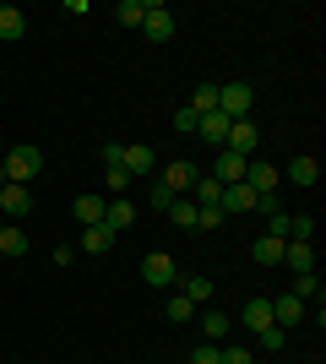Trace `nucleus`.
<instances>
[{
    "instance_id": "obj_1",
    "label": "nucleus",
    "mask_w": 326,
    "mask_h": 364,
    "mask_svg": "<svg viewBox=\"0 0 326 364\" xmlns=\"http://www.w3.org/2000/svg\"><path fill=\"white\" fill-rule=\"evenodd\" d=\"M0 168H6V180H11V185H28V180L44 174V152H38V147H11L6 158H0Z\"/></svg>"
},
{
    "instance_id": "obj_2",
    "label": "nucleus",
    "mask_w": 326,
    "mask_h": 364,
    "mask_svg": "<svg viewBox=\"0 0 326 364\" xmlns=\"http://www.w3.org/2000/svg\"><path fill=\"white\" fill-rule=\"evenodd\" d=\"M250 109H256V87H250V82H223V87H217V114L250 120Z\"/></svg>"
},
{
    "instance_id": "obj_3",
    "label": "nucleus",
    "mask_w": 326,
    "mask_h": 364,
    "mask_svg": "<svg viewBox=\"0 0 326 364\" xmlns=\"http://www.w3.org/2000/svg\"><path fill=\"white\" fill-rule=\"evenodd\" d=\"M141 38H153V44H169V38H174V11H169V6L147 0V16H141Z\"/></svg>"
},
{
    "instance_id": "obj_4",
    "label": "nucleus",
    "mask_w": 326,
    "mask_h": 364,
    "mask_svg": "<svg viewBox=\"0 0 326 364\" xmlns=\"http://www.w3.org/2000/svg\"><path fill=\"white\" fill-rule=\"evenodd\" d=\"M174 277H180V267H174L169 250H153V256L141 261V283H147V289H169Z\"/></svg>"
},
{
    "instance_id": "obj_5",
    "label": "nucleus",
    "mask_w": 326,
    "mask_h": 364,
    "mask_svg": "<svg viewBox=\"0 0 326 364\" xmlns=\"http://www.w3.org/2000/svg\"><path fill=\"white\" fill-rule=\"evenodd\" d=\"M256 147H261V131L250 120H229V141H223V152H234V158H256Z\"/></svg>"
},
{
    "instance_id": "obj_6",
    "label": "nucleus",
    "mask_w": 326,
    "mask_h": 364,
    "mask_svg": "<svg viewBox=\"0 0 326 364\" xmlns=\"http://www.w3.org/2000/svg\"><path fill=\"white\" fill-rule=\"evenodd\" d=\"M0 213H6V223H16V218H28L33 213V191L28 185H0Z\"/></svg>"
},
{
    "instance_id": "obj_7",
    "label": "nucleus",
    "mask_w": 326,
    "mask_h": 364,
    "mask_svg": "<svg viewBox=\"0 0 326 364\" xmlns=\"http://www.w3.org/2000/svg\"><path fill=\"white\" fill-rule=\"evenodd\" d=\"M217 207H223V218H239V213H256V191H250L245 180L239 185H223V201H217Z\"/></svg>"
},
{
    "instance_id": "obj_8",
    "label": "nucleus",
    "mask_w": 326,
    "mask_h": 364,
    "mask_svg": "<svg viewBox=\"0 0 326 364\" xmlns=\"http://www.w3.org/2000/svg\"><path fill=\"white\" fill-rule=\"evenodd\" d=\"M114 240H120V234H114L109 223H93V228H82L77 250H87V256H109V250H114Z\"/></svg>"
},
{
    "instance_id": "obj_9",
    "label": "nucleus",
    "mask_w": 326,
    "mask_h": 364,
    "mask_svg": "<svg viewBox=\"0 0 326 364\" xmlns=\"http://www.w3.org/2000/svg\"><path fill=\"white\" fill-rule=\"evenodd\" d=\"M158 180L169 185L174 196H180V191H185V196H190V185L202 180V168H196V164H185V158H180V164H169V168H163V174H158Z\"/></svg>"
},
{
    "instance_id": "obj_10",
    "label": "nucleus",
    "mask_w": 326,
    "mask_h": 364,
    "mask_svg": "<svg viewBox=\"0 0 326 364\" xmlns=\"http://www.w3.org/2000/svg\"><path fill=\"white\" fill-rule=\"evenodd\" d=\"M278 180H283V174H278L272 164H261V158H250V164H245V185L256 191V196H266V191H278Z\"/></svg>"
},
{
    "instance_id": "obj_11",
    "label": "nucleus",
    "mask_w": 326,
    "mask_h": 364,
    "mask_svg": "<svg viewBox=\"0 0 326 364\" xmlns=\"http://www.w3.org/2000/svg\"><path fill=\"white\" fill-rule=\"evenodd\" d=\"M283 267H288V272H315V245L288 240L283 245Z\"/></svg>"
},
{
    "instance_id": "obj_12",
    "label": "nucleus",
    "mask_w": 326,
    "mask_h": 364,
    "mask_svg": "<svg viewBox=\"0 0 326 364\" xmlns=\"http://www.w3.org/2000/svg\"><path fill=\"white\" fill-rule=\"evenodd\" d=\"M196 136L212 141V147L223 152V141H229V114H217V109H212V114H202V120H196Z\"/></svg>"
},
{
    "instance_id": "obj_13",
    "label": "nucleus",
    "mask_w": 326,
    "mask_h": 364,
    "mask_svg": "<svg viewBox=\"0 0 326 364\" xmlns=\"http://www.w3.org/2000/svg\"><path fill=\"white\" fill-rule=\"evenodd\" d=\"M245 164H250V158L217 152V164H212V180H217V185H239V180H245Z\"/></svg>"
},
{
    "instance_id": "obj_14",
    "label": "nucleus",
    "mask_w": 326,
    "mask_h": 364,
    "mask_svg": "<svg viewBox=\"0 0 326 364\" xmlns=\"http://www.w3.org/2000/svg\"><path fill=\"white\" fill-rule=\"evenodd\" d=\"M239 321H245L250 332H261V326H278V321H272V299H266V294H256V299L239 310Z\"/></svg>"
},
{
    "instance_id": "obj_15",
    "label": "nucleus",
    "mask_w": 326,
    "mask_h": 364,
    "mask_svg": "<svg viewBox=\"0 0 326 364\" xmlns=\"http://www.w3.org/2000/svg\"><path fill=\"white\" fill-rule=\"evenodd\" d=\"M120 164H125V174H131V180H141V174H153V168H158V152H153V147H125Z\"/></svg>"
},
{
    "instance_id": "obj_16",
    "label": "nucleus",
    "mask_w": 326,
    "mask_h": 364,
    "mask_svg": "<svg viewBox=\"0 0 326 364\" xmlns=\"http://www.w3.org/2000/svg\"><path fill=\"white\" fill-rule=\"evenodd\" d=\"M272 321H278L283 332H288L294 321H305V304H299L294 294H278V299H272Z\"/></svg>"
},
{
    "instance_id": "obj_17",
    "label": "nucleus",
    "mask_w": 326,
    "mask_h": 364,
    "mask_svg": "<svg viewBox=\"0 0 326 364\" xmlns=\"http://www.w3.org/2000/svg\"><path fill=\"white\" fill-rule=\"evenodd\" d=\"M283 245H288V240H278V234H261V240L250 245V256L261 261V267H283Z\"/></svg>"
},
{
    "instance_id": "obj_18",
    "label": "nucleus",
    "mask_w": 326,
    "mask_h": 364,
    "mask_svg": "<svg viewBox=\"0 0 326 364\" xmlns=\"http://www.w3.org/2000/svg\"><path fill=\"white\" fill-rule=\"evenodd\" d=\"M104 207H109V201L87 191V196H77V207H71V213H77V223H82V228H93V223H104Z\"/></svg>"
},
{
    "instance_id": "obj_19",
    "label": "nucleus",
    "mask_w": 326,
    "mask_h": 364,
    "mask_svg": "<svg viewBox=\"0 0 326 364\" xmlns=\"http://www.w3.org/2000/svg\"><path fill=\"white\" fill-rule=\"evenodd\" d=\"M315 180H321V164H315V158H294V164H288V185H299V191H310Z\"/></svg>"
},
{
    "instance_id": "obj_20",
    "label": "nucleus",
    "mask_w": 326,
    "mask_h": 364,
    "mask_svg": "<svg viewBox=\"0 0 326 364\" xmlns=\"http://www.w3.org/2000/svg\"><path fill=\"white\" fill-rule=\"evenodd\" d=\"M202 337L207 343H217V348H223V337H229V316H223V310H202Z\"/></svg>"
},
{
    "instance_id": "obj_21",
    "label": "nucleus",
    "mask_w": 326,
    "mask_h": 364,
    "mask_svg": "<svg viewBox=\"0 0 326 364\" xmlns=\"http://www.w3.org/2000/svg\"><path fill=\"white\" fill-rule=\"evenodd\" d=\"M22 33H28V16L16 11V6H0V38H6V44H16Z\"/></svg>"
},
{
    "instance_id": "obj_22",
    "label": "nucleus",
    "mask_w": 326,
    "mask_h": 364,
    "mask_svg": "<svg viewBox=\"0 0 326 364\" xmlns=\"http://www.w3.org/2000/svg\"><path fill=\"white\" fill-rule=\"evenodd\" d=\"M104 223L114 228V234H125V228L136 223V207H131V201H109V207H104Z\"/></svg>"
},
{
    "instance_id": "obj_23",
    "label": "nucleus",
    "mask_w": 326,
    "mask_h": 364,
    "mask_svg": "<svg viewBox=\"0 0 326 364\" xmlns=\"http://www.w3.org/2000/svg\"><path fill=\"white\" fill-rule=\"evenodd\" d=\"M288 294H294V299L299 304H321V277H315V272H294V289H288Z\"/></svg>"
},
{
    "instance_id": "obj_24",
    "label": "nucleus",
    "mask_w": 326,
    "mask_h": 364,
    "mask_svg": "<svg viewBox=\"0 0 326 364\" xmlns=\"http://www.w3.org/2000/svg\"><path fill=\"white\" fill-rule=\"evenodd\" d=\"M0 256H28V234H22V228H16V223H6V228H0Z\"/></svg>"
},
{
    "instance_id": "obj_25",
    "label": "nucleus",
    "mask_w": 326,
    "mask_h": 364,
    "mask_svg": "<svg viewBox=\"0 0 326 364\" xmlns=\"http://www.w3.org/2000/svg\"><path fill=\"white\" fill-rule=\"evenodd\" d=\"M141 16H147V0H120V6H114V22H120V28H141Z\"/></svg>"
},
{
    "instance_id": "obj_26",
    "label": "nucleus",
    "mask_w": 326,
    "mask_h": 364,
    "mask_svg": "<svg viewBox=\"0 0 326 364\" xmlns=\"http://www.w3.org/2000/svg\"><path fill=\"white\" fill-rule=\"evenodd\" d=\"M185 299L196 304V310H207V304H212V277H185Z\"/></svg>"
},
{
    "instance_id": "obj_27",
    "label": "nucleus",
    "mask_w": 326,
    "mask_h": 364,
    "mask_svg": "<svg viewBox=\"0 0 326 364\" xmlns=\"http://www.w3.org/2000/svg\"><path fill=\"white\" fill-rule=\"evenodd\" d=\"M169 218H174V228H196V201H190V196H174L169 201Z\"/></svg>"
},
{
    "instance_id": "obj_28",
    "label": "nucleus",
    "mask_w": 326,
    "mask_h": 364,
    "mask_svg": "<svg viewBox=\"0 0 326 364\" xmlns=\"http://www.w3.org/2000/svg\"><path fill=\"white\" fill-rule=\"evenodd\" d=\"M185 109H196V114H212V109H217V82H202V87L190 92V104H185Z\"/></svg>"
},
{
    "instance_id": "obj_29",
    "label": "nucleus",
    "mask_w": 326,
    "mask_h": 364,
    "mask_svg": "<svg viewBox=\"0 0 326 364\" xmlns=\"http://www.w3.org/2000/svg\"><path fill=\"white\" fill-rule=\"evenodd\" d=\"M163 316H169V321H196V316H202V310H196V304H190L185 294H174V299L163 304Z\"/></svg>"
},
{
    "instance_id": "obj_30",
    "label": "nucleus",
    "mask_w": 326,
    "mask_h": 364,
    "mask_svg": "<svg viewBox=\"0 0 326 364\" xmlns=\"http://www.w3.org/2000/svg\"><path fill=\"white\" fill-rule=\"evenodd\" d=\"M288 240H305V245H315V218H288Z\"/></svg>"
},
{
    "instance_id": "obj_31",
    "label": "nucleus",
    "mask_w": 326,
    "mask_h": 364,
    "mask_svg": "<svg viewBox=\"0 0 326 364\" xmlns=\"http://www.w3.org/2000/svg\"><path fill=\"white\" fill-rule=\"evenodd\" d=\"M256 343H261L266 353H278L283 343H288V332H283V326H261V332H256Z\"/></svg>"
},
{
    "instance_id": "obj_32",
    "label": "nucleus",
    "mask_w": 326,
    "mask_h": 364,
    "mask_svg": "<svg viewBox=\"0 0 326 364\" xmlns=\"http://www.w3.org/2000/svg\"><path fill=\"white\" fill-rule=\"evenodd\" d=\"M229 223V218H223V207H196V228H207V234H212V228H223Z\"/></svg>"
},
{
    "instance_id": "obj_33",
    "label": "nucleus",
    "mask_w": 326,
    "mask_h": 364,
    "mask_svg": "<svg viewBox=\"0 0 326 364\" xmlns=\"http://www.w3.org/2000/svg\"><path fill=\"white\" fill-rule=\"evenodd\" d=\"M196 120H202V114H196V109H174V131H180V136H196Z\"/></svg>"
},
{
    "instance_id": "obj_34",
    "label": "nucleus",
    "mask_w": 326,
    "mask_h": 364,
    "mask_svg": "<svg viewBox=\"0 0 326 364\" xmlns=\"http://www.w3.org/2000/svg\"><path fill=\"white\" fill-rule=\"evenodd\" d=\"M147 201H153L158 213H169V201H174V191H169V185H163V180H153V185H147Z\"/></svg>"
},
{
    "instance_id": "obj_35",
    "label": "nucleus",
    "mask_w": 326,
    "mask_h": 364,
    "mask_svg": "<svg viewBox=\"0 0 326 364\" xmlns=\"http://www.w3.org/2000/svg\"><path fill=\"white\" fill-rule=\"evenodd\" d=\"M104 185H109V191H131V174H125V164L104 168Z\"/></svg>"
},
{
    "instance_id": "obj_36",
    "label": "nucleus",
    "mask_w": 326,
    "mask_h": 364,
    "mask_svg": "<svg viewBox=\"0 0 326 364\" xmlns=\"http://www.w3.org/2000/svg\"><path fill=\"white\" fill-rule=\"evenodd\" d=\"M217 364H256L250 348H217Z\"/></svg>"
},
{
    "instance_id": "obj_37",
    "label": "nucleus",
    "mask_w": 326,
    "mask_h": 364,
    "mask_svg": "<svg viewBox=\"0 0 326 364\" xmlns=\"http://www.w3.org/2000/svg\"><path fill=\"white\" fill-rule=\"evenodd\" d=\"M190 364H217V343H202V348L190 353Z\"/></svg>"
},
{
    "instance_id": "obj_38",
    "label": "nucleus",
    "mask_w": 326,
    "mask_h": 364,
    "mask_svg": "<svg viewBox=\"0 0 326 364\" xmlns=\"http://www.w3.org/2000/svg\"><path fill=\"white\" fill-rule=\"evenodd\" d=\"M120 158H125V141H109V147H104V168H114Z\"/></svg>"
},
{
    "instance_id": "obj_39",
    "label": "nucleus",
    "mask_w": 326,
    "mask_h": 364,
    "mask_svg": "<svg viewBox=\"0 0 326 364\" xmlns=\"http://www.w3.org/2000/svg\"><path fill=\"white\" fill-rule=\"evenodd\" d=\"M77 261V245H55V267H71Z\"/></svg>"
},
{
    "instance_id": "obj_40",
    "label": "nucleus",
    "mask_w": 326,
    "mask_h": 364,
    "mask_svg": "<svg viewBox=\"0 0 326 364\" xmlns=\"http://www.w3.org/2000/svg\"><path fill=\"white\" fill-rule=\"evenodd\" d=\"M0 185H6V168H0Z\"/></svg>"
}]
</instances>
